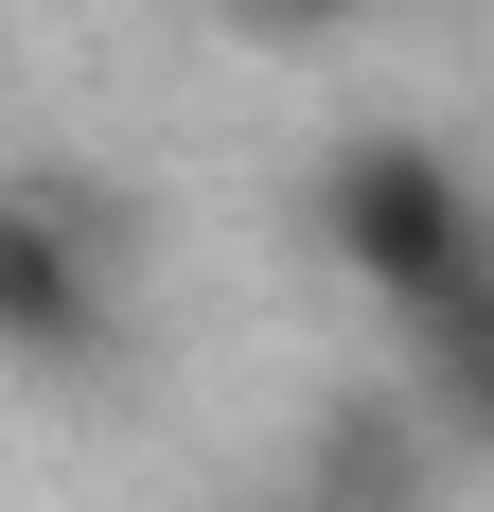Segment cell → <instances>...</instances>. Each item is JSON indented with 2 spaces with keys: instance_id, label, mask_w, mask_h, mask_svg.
I'll return each instance as SVG.
<instances>
[{
  "instance_id": "cell-1",
  "label": "cell",
  "mask_w": 494,
  "mask_h": 512,
  "mask_svg": "<svg viewBox=\"0 0 494 512\" xmlns=\"http://www.w3.org/2000/svg\"><path fill=\"white\" fill-rule=\"evenodd\" d=\"M318 248H336L389 318H424L442 283H477V265H494V212H477V177H459L442 142H406V124H353V142L318 159Z\"/></svg>"
},
{
  "instance_id": "cell-2",
  "label": "cell",
  "mask_w": 494,
  "mask_h": 512,
  "mask_svg": "<svg viewBox=\"0 0 494 512\" xmlns=\"http://www.w3.org/2000/svg\"><path fill=\"white\" fill-rule=\"evenodd\" d=\"M124 336V248H106L89 195L53 177H0V354L18 371H89Z\"/></svg>"
},
{
  "instance_id": "cell-3",
  "label": "cell",
  "mask_w": 494,
  "mask_h": 512,
  "mask_svg": "<svg viewBox=\"0 0 494 512\" xmlns=\"http://www.w3.org/2000/svg\"><path fill=\"white\" fill-rule=\"evenodd\" d=\"M230 18H247L265 53H318V36H353V0H230Z\"/></svg>"
}]
</instances>
